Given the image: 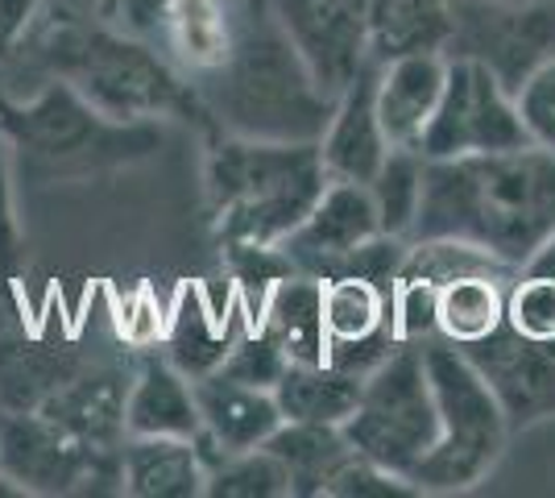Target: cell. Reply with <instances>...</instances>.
Wrapping results in <instances>:
<instances>
[{"label": "cell", "mask_w": 555, "mask_h": 498, "mask_svg": "<svg viewBox=\"0 0 555 498\" xmlns=\"http://www.w3.org/2000/svg\"><path fill=\"white\" fill-rule=\"evenodd\" d=\"M555 233V150L522 145L427 163L415 238L477 245L522 270Z\"/></svg>", "instance_id": "cell-1"}, {"label": "cell", "mask_w": 555, "mask_h": 498, "mask_svg": "<svg viewBox=\"0 0 555 498\" xmlns=\"http://www.w3.org/2000/svg\"><path fill=\"white\" fill-rule=\"evenodd\" d=\"M204 100L232 138L266 142H320L336 104L307 72L274 0L236 17L229 59L204 75Z\"/></svg>", "instance_id": "cell-2"}, {"label": "cell", "mask_w": 555, "mask_h": 498, "mask_svg": "<svg viewBox=\"0 0 555 498\" xmlns=\"http://www.w3.org/2000/svg\"><path fill=\"white\" fill-rule=\"evenodd\" d=\"M332 183L320 142L232 138L208 158L211 220L229 245L278 250Z\"/></svg>", "instance_id": "cell-3"}, {"label": "cell", "mask_w": 555, "mask_h": 498, "mask_svg": "<svg viewBox=\"0 0 555 498\" xmlns=\"http://www.w3.org/2000/svg\"><path fill=\"white\" fill-rule=\"evenodd\" d=\"M423 361L431 374L436 407H440V436L431 452L411 474L418 495H461L481 486L493 465L502 461L509 440V420L477 366L461 354V345L427 336Z\"/></svg>", "instance_id": "cell-4"}, {"label": "cell", "mask_w": 555, "mask_h": 498, "mask_svg": "<svg viewBox=\"0 0 555 498\" xmlns=\"http://www.w3.org/2000/svg\"><path fill=\"white\" fill-rule=\"evenodd\" d=\"M42 59L95 113L120 125L154 120L186 104L170 63L145 47V38H129L113 25H63L42 42Z\"/></svg>", "instance_id": "cell-5"}, {"label": "cell", "mask_w": 555, "mask_h": 498, "mask_svg": "<svg viewBox=\"0 0 555 498\" xmlns=\"http://www.w3.org/2000/svg\"><path fill=\"white\" fill-rule=\"evenodd\" d=\"M345 436L361 457L411 482L440 436V407L423 361V341H402L365 379L357 411L345 420Z\"/></svg>", "instance_id": "cell-6"}, {"label": "cell", "mask_w": 555, "mask_h": 498, "mask_svg": "<svg viewBox=\"0 0 555 498\" xmlns=\"http://www.w3.org/2000/svg\"><path fill=\"white\" fill-rule=\"evenodd\" d=\"M0 133L17 150H29L38 163L50 166L120 163L158 145V133L145 120H133V125L108 120L63 79H54L29 104H13L0 92Z\"/></svg>", "instance_id": "cell-7"}, {"label": "cell", "mask_w": 555, "mask_h": 498, "mask_svg": "<svg viewBox=\"0 0 555 498\" xmlns=\"http://www.w3.org/2000/svg\"><path fill=\"white\" fill-rule=\"evenodd\" d=\"M531 145L514 92L473 54H448V84L436 117L423 133V158H464V154H502Z\"/></svg>", "instance_id": "cell-8"}, {"label": "cell", "mask_w": 555, "mask_h": 498, "mask_svg": "<svg viewBox=\"0 0 555 498\" xmlns=\"http://www.w3.org/2000/svg\"><path fill=\"white\" fill-rule=\"evenodd\" d=\"M0 470L29 495L100 490L95 482L120 490V449H95L47 411H0Z\"/></svg>", "instance_id": "cell-9"}, {"label": "cell", "mask_w": 555, "mask_h": 498, "mask_svg": "<svg viewBox=\"0 0 555 498\" xmlns=\"http://www.w3.org/2000/svg\"><path fill=\"white\" fill-rule=\"evenodd\" d=\"M456 34L448 54H473L506 84L509 92L527 75L555 59V0L498 4V0H452Z\"/></svg>", "instance_id": "cell-10"}, {"label": "cell", "mask_w": 555, "mask_h": 498, "mask_svg": "<svg viewBox=\"0 0 555 498\" xmlns=\"http://www.w3.org/2000/svg\"><path fill=\"white\" fill-rule=\"evenodd\" d=\"M370 4L373 0H274L282 29L332 100L370 67Z\"/></svg>", "instance_id": "cell-11"}, {"label": "cell", "mask_w": 555, "mask_h": 498, "mask_svg": "<svg viewBox=\"0 0 555 498\" xmlns=\"http://www.w3.org/2000/svg\"><path fill=\"white\" fill-rule=\"evenodd\" d=\"M461 354L498 395L509 432L555 416V341H531L502 320L489 336L461 345Z\"/></svg>", "instance_id": "cell-12"}, {"label": "cell", "mask_w": 555, "mask_h": 498, "mask_svg": "<svg viewBox=\"0 0 555 498\" xmlns=\"http://www.w3.org/2000/svg\"><path fill=\"white\" fill-rule=\"evenodd\" d=\"M382 233L365 183H327L320 204L302 216V225L278 245V254L295 274L332 279L348 266V258Z\"/></svg>", "instance_id": "cell-13"}, {"label": "cell", "mask_w": 555, "mask_h": 498, "mask_svg": "<svg viewBox=\"0 0 555 498\" xmlns=\"http://www.w3.org/2000/svg\"><path fill=\"white\" fill-rule=\"evenodd\" d=\"M195 404H199V452L208 461V470L224 452L261 449L278 427H282V407L274 391L236 382L220 370H211L204 379H195Z\"/></svg>", "instance_id": "cell-14"}, {"label": "cell", "mask_w": 555, "mask_h": 498, "mask_svg": "<svg viewBox=\"0 0 555 498\" xmlns=\"http://www.w3.org/2000/svg\"><path fill=\"white\" fill-rule=\"evenodd\" d=\"M390 154V138L377 117V63L336 95L332 117L320 133V158L332 183H370Z\"/></svg>", "instance_id": "cell-15"}, {"label": "cell", "mask_w": 555, "mask_h": 498, "mask_svg": "<svg viewBox=\"0 0 555 498\" xmlns=\"http://www.w3.org/2000/svg\"><path fill=\"white\" fill-rule=\"evenodd\" d=\"M448 84V54L423 50V54H402L377 67V117L390 145H411L418 150L427 125L436 117Z\"/></svg>", "instance_id": "cell-16"}, {"label": "cell", "mask_w": 555, "mask_h": 498, "mask_svg": "<svg viewBox=\"0 0 555 498\" xmlns=\"http://www.w3.org/2000/svg\"><path fill=\"white\" fill-rule=\"evenodd\" d=\"M120 495L199 498L208 495V461L191 436H125Z\"/></svg>", "instance_id": "cell-17"}, {"label": "cell", "mask_w": 555, "mask_h": 498, "mask_svg": "<svg viewBox=\"0 0 555 498\" xmlns=\"http://www.w3.org/2000/svg\"><path fill=\"white\" fill-rule=\"evenodd\" d=\"M195 382L166 357H154L138 370L125 395V436H199Z\"/></svg>", "instance_id": "cell-18"}, {"label": "cell", "mask_w": 555, "mask_h": 498, "mask_svg": "<svg viewBox=\"0 0 555 498\" xmlns=\"http://www.w3.org/2000/svg\"><path fill=\"white\" fill-rule=\"evenodd\" d=\"M452 34H456L452 0H373L370 4V63L377 67L423 50L448 54Z\"/></svg>", "instance_id": "cell-19"}, {"label": "cell", "mask_w": 555, "mask_h": 498, "mask_svg": "<svg viewBox=\"0 0 555 498\" xmlns=\"http://www.w3.org/2000/svg\"><path fill=\"white\" fill-rule=\"evenodd\" d=\"M232 38H236V17L229 0H175L158 29L166 54L199 79L229 59Z\"/></svg>", "instance_id": "cell-20"}, {"label": "cell", "mask_w": 555, "mask_h": 498, "mask_svg": "<svg viewBox=\"0 0 555 498\" xmlns=\"http://www.w3.org/2000/svg\"><path fill=\"white\" fill-rule=\"evenodd\" d=\"M257 329L270 332L291 361H327L324 329V279L286 274L270 291Z\"/></svg>", "instance_id": "cell-21"}, {"label": "cell", "mask_w": 555, "mask_h": 498, "mask_svg": "<svg viewBox=\"0 0 555 498\" xmlns=\"http://www.w3.org/2000/svg\"><path fill=\"white\" fill-rule=\"evenodd\" d=\"M365 379L336 370L332 361H291L286 374L278 379L274 399L286 420H307V424H340L357 411Z\"/></svg>", "instance_id": "cell-22"}, {"label": "cell", "mask_w": 555, "mask_h": 498, "mask_svg": "<svg viewBox=\"0 0 555 498\" xmlns=\"http://www.w3.org/2000/svg\"><path fill=\"white\" fill-rule=\"evenodd\" d=\"M249 332V329H245ZM236 332V316H220L208 308L204 295L186 291L175 320H170V336H166V361L179 366L186 379H204L211 370L224 366V357L232 354V345L245 336Z\"/></svg>", "instance_id": "cell-23"}, {"label": "cell", "mask_w": 555, "mask_h": 498, "mask_svg": "<svg viewBox=\"0 0 555 498\" xmlns=\"http://www.w3.org/2000/svg\"><path fill=\"white\" fill-rule=\"evenodd\" d=\"M518 274H456L436 295V336L473 345L506 320V291Z\"/></svg>", "instance_id": "cell-24"}, {"label": "cell", "mask_w": 555, "mask_h": 498, "mask_svg": "<svg viewBox=\"0 0 555 498\" xmlns=\"http://www.w3.org/2000/svg\"><path fill=\"white\" fill-rule=\"evenodd\" d=\"M266 449L286 465L295 495H324L332 474L340 470L352 445L340 424H307V420H282Z\"/></svg>", "instance_id": "cell-25"}, {"label": "cell", "mask_w": 555, "mask_h": 498, "mask_svg": "<svg viewBox=\"0 0 555 498\" xmlns=\"http://www.w3.org/2000/svg\"><path fill=\"white\" fill-rule=\"evenodd\" d=\"M423 179H427L423 150L390 145L386 163L377 166V175L365 183L373 195V208H377V220H382V233L406 241L415 238L418 208H423Z\"/></svg>", "instance_id": "cell-26"}, {"label": "cell", "mask_w": 555, "mask_h": 498, "mask_svg": "<svg viewBox=\"0 0 555 498\" xmlns=\"http://www.w3.org/2000/svg\"><path fill=\"white\" fill-rule=\"evenodd\" d=\"M75 370L63 354L0 341V411H38Z\"/></svg>", "instance_id": "cell-27"}, {"label": "cell", "mask_w": 555, "mask_h": 498, "mask_svg": "<svg viewBox=\"0 0 555 498\" xmlns=\"http://www.w3.org/2000/svg\"><path fill=\"white\" fill-rule=\"evenodd\" d=\"M390 320V295L361 274H332L324 279V329L327 345H348L382 332Z\"/></svg>", "instance_id": "cell-28"}, {"label": "cell", "mask_w": 555, "mask_h": 498, "mask_svg": "<svg viewBox=\"0 0 555 498\" xmlns=\"http://www.w3.org/2000/svg\"><path fill=\"white\" fill-rule=\"evenodd\" d=\"M208 495L211 498H286V495H295V486H291L286 465L261 445V449L224 452L208 470Z\"/></svg>", "instance_id": "cell-29"}, {"label": "cell", "mask_w": 555, "mask_h": 498, "mask_svg": "<svg viewBox=\"0 0 555 498\" xmlns=\"http://www.w3.org/2000/svg\"><path fill=\"white\" fill-rule=\"evenodd\" d=\"M506 324L531 341H555V279L522 270L506 291Z\"/></svg>", "instance_id": "cell-30"}, {"label": "cell", "mask_w": 555, "mask_h": 498, "mask_svg": "<svg viewBox=\"0 0 555 498\" xmlns=\"http://www.w3.org/2000/svg\"><path fill=\"white\" fill-rule=\"evenodd\" d=\"M286 366H291V357L282 354V345H278L274 336L261 329H249L232 345V354L224 357L220 374H229V379H236V382H249V386L274 391L278 379L286 374Z\"/></svg>", "instance_id": "cell-31"}, {"label": "cell", "mask_w": 555, "mask_h": 498, "mask_svg": "<svg viewBox=\"0 0 555 498\" xmlns=\"http://www.w3.org/2000/svg\"><path fill=\"white\" fill-rule=\"evenodd\" d=\"M514 104H518V120H522L531 145L555 150V59L539 63V67L514 88Z\"/></svg>", "instance_id": "cell-32"}, {"label": "cell", "mask_w": 555, "mask_h": 498, "mask_svg": "<svg viewBox=\"0 0 555 498\" xmlns=\"http://www.w3.org/2000/svg\"><path fill=\"white\" fill-rule=\"evenodd\" d=\"M324 495L327 498H398V495H418V490H415V482L382 470L377 461H370V457H361V452L352 449L345 461H340V470L332 474Z\"/></svg>", "instance_id": "cell-33"}, {"label": "cell", "mask_w": 555, "mask_h": 498, "mask_svg": "<svg viewBox=\"0 0 555 498\" xmlns=\"http://www.w3.org/2000/svg\"><path fill=\"white\" fill-rule=\"evenodd\" d=\"M17 258H22V216H17L13 142L0 133V270H13Z\"/></svg>", "instance_id": "cell-34"}, {"label": "cell", "mask_w": 555, "mask_h": 498, "mask_svg": "<svg viewBox=\"0 0 555 498\" xmlns=\"http://www.w3.org/2000/svg\"><path fill=\"white\" fill-rule=\"evenodd\" d=\"M175 0H104L100 13H104V25H113L129 38H158L163 29V17Z\"/></svg>", "instance_id": "cell-35"}, {"label": "cell", "mask_w": 555, "mask_h": 498, "mask_svg": "<svg viewBox=\"0 0 555 498\" xmlns=\"http://www.w3.org/2000/svg\"><path fill=\"white\" fill-rule=\"evenodd\" d=\"M34 9H38V0H0V50L22 38Z\"/></svg>", "instance_id": "cell-36"}, {"label": "cell", "mask_w": 555, "mask_h": 498, "mask_svg": "<svg viewBox=\"0 0 555 498\" xmlns=\"http://www.w3.org/2000/svg\"><path fill=\"white\" fill-rule=\"evenodd\" d=\"M522 270H531V274H552V279H555V233L543 241L539 250H534V258L527 261Z\"/></svg>", "instance_id": "cell-37"}, {"label": "cell", "mask_w": 555, "mask_h": 498, "mask_svg": "<svg viewBox=\"0 0 555 498\" xmlns=\"http://www.w3.org/2000/svg\"><path fill=\"white\" fill-rule=\"evenodd\" d=\"M0 498H29V490L9 470H0Z\"/></svg>", "instance_id": "cell-38"}, {"label": "cell", "mask_w": 555, "mask_h": 498, "mask_svg": "<svg viewBox=\"0 0 555 498\" xmlns=\"http://www.w3.org/2000/svg\"><path fill=\"white\" fill-rule=\"evenodd\" d=\"M498 4H527V0H498Z\"/></svg>", "instance_id": "cell-39"}]
</instances>
